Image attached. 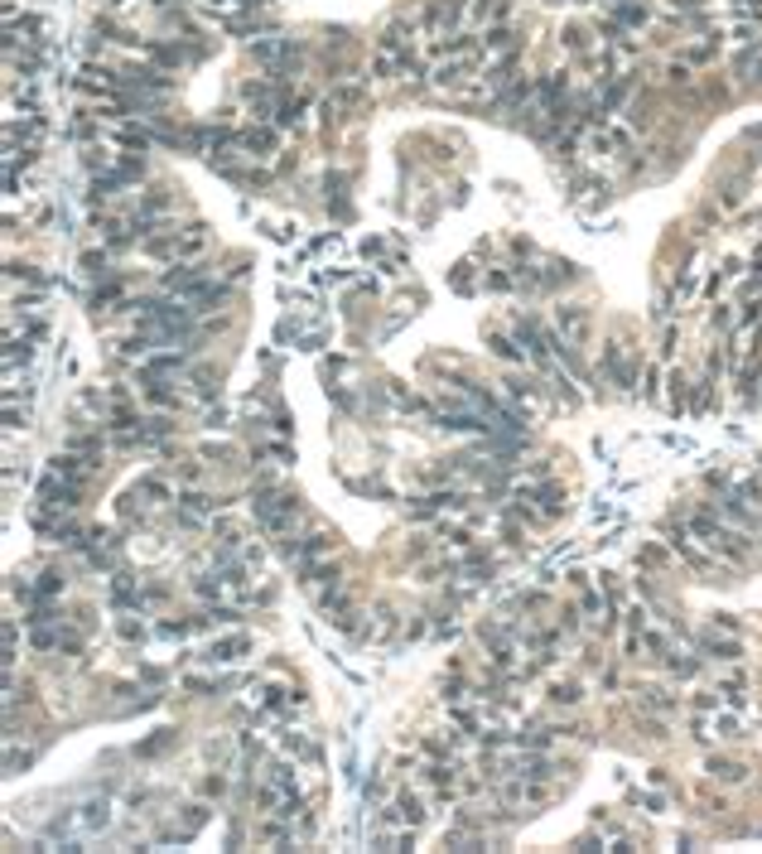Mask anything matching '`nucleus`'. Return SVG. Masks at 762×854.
I'll use <instances>...</instances> for the list:
<instances>
[{
    "label": "nucleus",
    "mask_w": 762,
    "mask_h": 854,
    "mask_svg": "<svg viewBox=\"0 0 762 854\" xmlns=\"http://www.w3.org/2000/svg\"><path fill=\"white\" fill-rule=\"evenodd\" d=\"M560 333H565V343H584L589 314H584V309H560Z\"/></svg>",
    "instance_id": "obj_1"
},
{
    "label": "nucleus",
    "mask_w": 762,
    "mask_h": 854,
    "mask_svg": "<svg viewBox=\"0 0 762 854\" xmlns=\"http://www.w3.org/2000/svg\"><path fill=\"white\" fill-rule=\"evenodd\" d=\"M241 652H247V638H232L223 647H213V662H237Z\"/></svg>",
    "instance_id": "obj_2"
}]
</instances>
